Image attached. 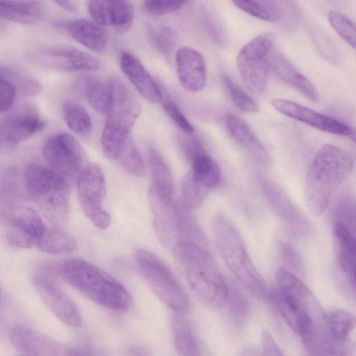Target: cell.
<instances>
[{"label":"cell","instance_id":"1","mask_svg":"<svg viewBox=\"0 0 356 356\" xmlns=\"http://www.w3.org/2000/svg\"><path fill=\"white\" fill-rule=\"evenodd\" d=\"M278 288L269 293L279 314L306 344L326 331L325 314L310 289L285 268L276 271Z\"/></svg>","mask_w":356,"mask_h":356},{"label":"cell","instance_id":"2","mask_svg":"<svg viewBox=\"0 0 356 356\" xmlns=\"http://www.w3.org/2000/svg\"><path fill=\"white\" fill-rule=\"evenodd\" d=\"M351 155L332 144L322 146L314 156L305 183V200L311 213L318 216L327 209L334 192L350 175Z\"/></svg>","mask_w":356,"mask_h":356},{"label":"cell","instance_id":"3","mask_svg":"<svg viewBox=\"0 0 356 356\" xmlns=\"http://www.w3.org/2000/svg\"><path fill=\"white\" fill-rule=\"evenodd\" d=\"M194 294L213 309L227 303L229 287L207 250L192 243H179L172 251Z\"/></svg>","mask_w":356,"mask_h":356},{"label":"cell","instance_id":"4","mask_svg":"<svg viewBox=\"0 0 356 356\" xmlns=\"http://www.w3.org/2000/svg\"><path fill=\"white\" fill-rule=\"evenodd\" d=\"M55 270L68 285L103 307L120 311L131 306L130 294L120 282L81 258L63 259Z\"/></svg>","mask_w":356,"mask_h":356},{"label":"cell","instance_id":"5","mask_svg":"<svg viewBox=\"0 0 356 356\" xmlns=\"http://www.w3.org/2000/svg\"><path fill=\"white\" fill-rule=\"evenodd\" d=\"M24 183L29 197L51 226L64 229L70 219V184L49 168L26 166Z\"/></svg>","mask_w":356,"mask_h":356},{"label":"cell","instance_id":"6","mask_svg":"<svg viewBox=\"0 0 356 356\" xmlns=\"http://www.w3.org/2000/svg\"><path fill=\"white\" fill-rule=\"evenodd\" d=\"M212 231L218 252L236 280L254 296H269L266 282L252 262L243 241L232 223L223 216H216Z\"/></svg>","mask_w":356,"mask_h":356},{"label":"cell","instance_id":"7","mask_svg":"<svg viewBox=\"0 0 356 356\" xmlns=\"http://www.w3.org/2000/svg\"><path fill=\"white\" fill-rule=\"evenodd\" d=\"M148 199L153 213L155 232L163 246L172 251L180 243L197 240L201 229L191 210L181 202L164 204L150 188Z\"/></svg>","mask_w":356,"mask_h":356},{"label":"cell","instance_id":"8","mask_svg":"<svg viewBox=\"0 0 356 356\" xmlns=\"http://www.w3.org/2000/svg\"><path fill=\"white\" fill-rule=\"evenodd\" d=\"M136 261L143 277L161 301L176 313L184 314L189 310L187 293L161 259L145 249H138Z\"/></svg>","mask_w":356,"mask_h":356},{"label":"cell","instance_id":"9","mask_svg":"<svg viewBox=\"0 0 356 356\" xmlns=\"http://www.w3.org/2000/svg\"><path fill=\"white\" fill-rule=\"evenodd\" d=\"M42 152L49 168L70 184L76 181L88 164L81 144L68 133H57L48 137L43 143Z\"/></svg>","mask_w":356,"mask_h":356},{"label":"cell","instance_id":"10","mask_svg":"<svg viewBox=\"0 0 356 356\" xmlns=\"http://www.w3.org/2000/svg\"><path fill=\"white\" fill-rule=\"evenodd\" d=\"M0 216L8 225L7 240L16 248L36 245L46 228L39 213L21 200L0 202Z\"/></svg>","mask_w":356,"mask_h":356},{"label":"cell","instance_id":"11","mask_svg":"<svg viewBox=\"0 0 356 356\" xmlns=\"http://www.w3.org/2000/svg\"><path fill=\"white\" fill-rule=\"evenodd\" d=\"M275 41L273 32L262 33L246 43L236 57L238 70L248 88L261 92L269 72L268 57Z\"/></svg>","mask_w":356,"mask_h":356},{"label":"cell","instance_id":"12","mask_svg":"<svg viewBox=\"0 0 356 356\" xmlns=\"http://www.w3.org/2000/svg\"><path fill=\"white\" fill-rule=\"evenodd\" d=\"M75 181L79 203L86 216L99 229H107L111 223V216L103 208L106 180L102 168L96 163H88Z\"/></svg>","mask_w":356,"mask_h":356},{"label":"cell","instance_id":"13","mask_svg":"<svg viewBox=\"0 0 356 356\" xmlns=\"http://www.w3.org/2000/svg\"><path fill=\"white\" fill-rule=\"evenodd\" d=\"M38 65L63 72L95 71L99 60L79 49L63 45L48 46L35 49L31 54Z\"/></svg>","mask_w":356,"mask_h":356},{"label":"cell","instance_id":"14","mask_svg":"<svg viewBox=\"0 0 356 356\" xmlns=\"http://www.w3.org/2000/svg\"><path fill=\"white\" fill-rule=\"evenodd\" d=\"M112 101L105 126L129 134L141 111L137 97L118 77L109 80Z\"/></svg>","mask_w":356,"mask_h":356},{"label":"cell","instance_id":"15","mask_svg":"<svg viewBox=\"0 0 356 356\" xmlns=\"http://www.w3.org/2000/svg\"><path fill=\"white\" fill-rule=\"evenodd\" d=\"M44 127V120L33 109L24 108L11 114L0 122V152L13 151Z\"/></svg>","mask_w":356,"mask_h":356},{"label":"cell","instance_id":"16","mask_svg":"<svg viewBox=\"0 0 356 356\" xmlns=\"http://www.w3.org/2000/svg\"><path fill=\"white\" fill-rule=\"evenodd\" d=\"M33 285L45 305L61 321L74 327L81 325L76 305L49 275H35Z\"/></svg>","mask_w":356,"mask_h":356},{"label":"cell","instance_id":"17","mask_svg":"<svg viewBox=\"0 0 356 356\" xmlns=\"http://www.w3.org/2000/svg\"><path fill=\"white\" fill-rule=\"evenodd\" d=\"M271 104L280 113L316 129L332 134L354 137L353 131L348 124L296 102L275 98L271 100Z\"/></svg>","mask_w":356,"mask_h":356},{"label":"cell","instance_id":"18","mask_svg":"<svg viewBox=\"0 0 356 356\" xmlns=\"http://www.w3.org/2000/svg\"><path fill=\"white\" fill-rule=\"evenodd\" d=\"M88 8L96 24L111 26L119 33L127 32L134 19V6L127 1H89Z\"/></svg>","mask_w":356,"mask_h":356},{"label":"cell","instance_id":"19","mask_svg":"<svg viewBox=\"0 0 356 356\" xmlns=\"http://www.w3.org/2000/svg\"><path fill=\"white\" fill-rule=\"evenodd\" d=\"M178 79L183 88L192 92L202 90L207 84V67L202 55L191 47L179 49L175 57Z\"/></svg>","mask_w":356,"mask_h":356},{"label":"cell","instance_id":"20","mask_svg":"<svg viewBox=\"0 0 356 356\" xmlns=\"http://www.w3.org/2000/svg\"><path fill=\"white\" fill-rule=\"evenodd\" d=\"M268 65L269 72H273L276 76L305 97L314 102L319 100L318 92L312 82L302 74L284 56L277 51L270 52L268 57Z\"/></svg>","mask_w":356,"mask_h":356},{"label":"cell","instance_id":"21","mask_svg":"<svg viewBox=\"0 0 356 356\" xmlns=\"http://www.w3.org/2000/svg\"><path fill=\"white\" fill-rule=\"evenodd\" d=\"M120 64L123 73L146 100L156 103L162 99L159 86L137 58L129 53H124Z\"/></svg>","mask_w":356,"mask_h":356},{"label":"cell","instance_id":"22","mask_svg":"<svg viewBox=\"0 0 356 356\" xmlns=\"http://www.w3.org/2000/svg\"><path fill=\"white\" fill-rule=\"evenodd\" d=\"M334 234L339 267L353 289L355 286V238L354 229L335 221Z\"/></svg>","mask_w":356,"mask_h":356},{"label":"cell","instance_id":"23","mask_svg":"<svg viewBox=\"0 0 356 356\" xmlns=\"http://www.w3.org/2000/svg\"><path fill=\"white\" fill-rule=\"evenodd\" d=\"M13 346L24 354L33 356H54L55 341L35 330L22 325L15 327L10 334Z\"/></svg>","mask_w":356,"mask_h":356},{"label":"cell","instance_id":"24","mask_svg":"<svg viewBox=\"0 0 356 356\" xmlns=\"http://www.w3.org/2000/svg\"><path fill=\"white\" fill-rule=\"evenodd\" d=\"M228 131L235 142L264 165L270 160L266 149L250 127L238 116L229 113L225 118Z\"/></svg>","mask_w":356,"mask_h":356},{"label":"cell","instance_id":"25","mask_svg":"<svg viewBox=\"0 0 356 356\" xmlns=\"http://www.w3.org/2000/svg\"><path fill=\"white\" fill-rule=\"evenodd\" d=\"M74 88L96 113L106 116L108 114L112 101L109 81L104 82L91 76L83 75L76 79Z\"/></svg>","mask_w":356,"mask_h":356},{"label":"cell","instance_id":"26","mask_svg":"<svg viewBox=\"0 0 356 356\" xmlns=\"http://www.w3.org/2000/svg\"><path fill=\"white\" fill-rule=\"evenodd\" d=\"M147 160L152 177L149 187L164 204L174 202V183L170 168L163 157L153 147L148 148Z\"/></svg>","mask_w":356,"mask_h":356},{"label":"cell","instance_id":"27","mask_svg":"<svg viewBox=\"0 0 356 356\" xmlns=\"http://www.w3.org/2000/svg\"><path fill=\"white\" fill-rule=\"evenodd\" d=\"M64 26L69 34L86 47L99 54L106 51L107 35L97 24L85 19H76L67 22Z\"/></svg>","mask_w":356,"mask_h":356},{"label":"cell","instance_id":"28","mask_svg":"<svg viewBox=\"0 0 356 356\" xmlns=\"http://www.w3.org/2000/svg\"><path fill=\"white\" fill-rule=\"evenodd\" d=\"M44 7L35 1H0V17L21 24H33L44 17Z\"/></svg>","mask_w":356,"mask_h":356},{"label":"cell","instance_id":"29","mask_svg":"<svg viewBox=\"0 0 356 356\" xmlns=\"http://www.w3.org/2000/svg\"><path fill=\"white\" fill-rule=\"evenodd\" d=\"M171 325L174 345L179 355L202 356L192 327L184 314L174 312Z\"/></svg>","mask_w":356,"mask_h":356},{"label":"cell","instance_id":"30","mask_svg":"<svg viewBox=\"0 0 356 356\" xmlns=\"http://www.w3.org/2000/svg\"><path fill=\"white\" fill-rule=\"evenodd\" d=\"M36 246L42 251L51 254H67L76 248L74 239L63 229L47 227Z\"/></svg>","mask_w":356,"mask_h":356},{"label":"cell","instance_id":"31","mask_svg":"<svg viewBox=\"0 0 356 356\" xmlns=\"http://www.w3.org/2000/svg\"><path fill=\"white\" fill-rule=\"evenodd\" d=\"M0 74L4 76L20 95L33 97L40 93V82L28 72L15 67H0Z\"/></svg>","mask_w":356,"mask_h":356},{"label":"cell","instance_id":"32","mask_svg":"<svg viewBox=\"0 0 356 356\" xmlns=\"http://www.w3.org/2000/svg\"><path fill=\"white\" fill-rule=\"evenodd\" d=\"M192 177L209 190L220 181V172L216 162L207 153L203 154L191 163Z\"/></svg>","mask_w":356,"mask_h":356},{"label":"cell","instance_id":"33","mask_svg":"<svg viewBox=\"0 0 356 356\" xmlns=\"http://www.w3.org/2000/svg\"><path fill=\"white\" fill-rule=\"evenodd\" d=\"M62 114L67 127L74 133L86 136L92 129L87 111L78 102L66 101L62 105Z\"/></svg>","mask_w":356,"mask_h":356},{"label":"cell","instance_id":"34","mask_svg":"<svg viewBox=\"0 0 356 356\" xmlns=\"http://www.w3.org/2000/svg\"><path fill=\"white\" fill-rule=\"evenodd\" d=\"M325 324L328 334L336 340L347 339L354 330L355 316L343 309H333L325 314Z\"/></svg>","mask_w":356,"mask_h":356},{"label":"cell","instance_id":"35","mask_svg":"<svg viewBox=\"0 0 356 356\" xmlns=\"http://www.w3.org/2000/svg\"><path fill=\"white\" fill-rule=\"evenodd\" d=\"M181 202L189 210L196 209L204 201L209 191L197 181L188 172L181 181Z\"/></svg>","mask_w":356,"mask_h":356},{"label":"cell","instance_id":"36","mask_svg":"<svg viewBox=\"0 0 356 356\" xmlns=\"http://www.w3.org/2000/svg\"><path fill=\"white\" fill-rule=\"evenodd\" d=\"M222 82L229 97L240 110L250 113L259 111V107L254 99L229 76L222 75Z\"/></svg>","mask_w":356,"mask_h":356},{"label":"cell","instance_id":"37","mask_svg":"<svg viewBox=\"0 0 356 356\" xmlns=\"http://www.w3.org/2000/svg\"><path fill=\"white\" fill-rule=\"evenodd\" d=\"M233 3L246 13L265 21H276L279 17L273 1H234Z\"/></svg>","mask_w":356,"mask_h":356},{"label":"cell","instance_id":"38","mask_svg":"<svg viewBox=\"0 0 356 356\" xmlns=\"http://www.w3.org/2000/svg\"><path fill=\"white\" fill-rule=\"evenodd\" d=\"M328 20L337 33L353 49H355V26L346 15L336 10L328 13Z\"/></svg>","mask_w":356,"mask_h":356},{"label":"cell","instance_id":"39","mask_svg":"<svg viewBox=\"0 0 356 356\" xmlns=\"http://www.w3.org/2000/svg\"><path fill=\"white\" fill-rule=\"evenodd\" d=\"M117 161L134 176L143 177L145 173L144 162L131 140L129 141Z\"/></svg>","mask_w":356,"mask_h":356},{"label":"cell","instance_id":"40","mask_svg":"<svg viewBox=\"0 0 356 356\" xmlns=\"http://www.w3.org/2000/svg\"><path fill=\"white\" fill-rule=\"evenodd\" d=\"M163 107L168 116L185 134L187 135L193 134V127L174 101L165 99L163 103Z\"/></svg>","mask_w":356,"mask_h":356},{"label":"cell","instance_id":"41","mask_svg":"<svg viewBox=\"0 0 356 356\" xmlns=\"http://www.w3.org/2000/svg\"><path fill=\"white\" fill-rule=\"evenodd\" d=\"M177 35L176 32L169 26H163L156 36V44L159 51L165 56H168L176 47Z\"/></svg>","mask_w":356,"mask_h":356},{"label":"cell","instance_id":"42","mask_svg":"<svg viewBox=\"0 0 356 356\" xmlns=\"http://www.w3.org/2000/svg\"><path fill=\"white\" fill-rule=\"evenodd\" d=\"M204 17L207 29L211 36L216 43L223 45L226 42V33L216 13L211 10H206Z\"/></svg>","mask_w":356,"mask_h":356},{"label":"cell","instance_id":"43","mask_svg":"<svg viewBox=\"0 0 356 356\" xmlns=\"http://www.w3.org/2000/svg\"><path fill=\"white\" fill-rule=\"evenodd\" d=\"M186 3L184 1H145V9L154 15H165L179 10Z\"/></svg>","mask_w":356,"mask_h":356},{"label":"cell","instance_id":"44","mask_svg":"<svg viewBox=\"0 0 356 356\" xmlns=\"http://www.w3.org/2000/svg\"><path fill=\"white\" fill-rule=\"evenodd\" d=\"M17 94L13 86L0 74V113L8 111L13 107Z\"/></svg>","mask_w":356,"mask_h":356},{"label":"cell","instance_id":"45","mask_svg":"<svg viewBox=\"0 0 356 356\" xmlns=\"http://www.w3.org/2000/svg\"><path fill=\"white\" fill-rule=\"evenodd\" d=\"M182 152L190 163L196 157L207 153L201 143L194 137H184L181 138Z\"/></svg>","mask_w":356,"mask_h":356},{"label":"cell","instance_id":"46","mask_svg":"<svg viewBox=\"0 0 356 356\" xmlns=\"http://www.w3.org/2000/svg\"><path fill=\"white\" fill-rule=\"evenodd\" d=\"M261 341L263 356H286L269 332L263 331Z\"/></svg>","mask_w":356,"mask_h":356},{"label":"cell","instance_id":"47","mask_svg":"<svg viewBox=\"0 0 356 356\" xmlns=\"http://www.w3.org/2000/svg\"><path fill=\"white\" fill-rule=\"evenodd\" d=\"M228 299H230V306L233 312L239 315L245 312L247 306L245 300L237 289H229Z\"/></svg>","mask_w":356,"mask_h":356},{"label":"cell","instance_id":"48","mask_svg":"<svg viewBox=\"0 0 356 356\" xmlns=\"http://www.w3.org/2000/svg\"><path fill=\"white\" fill-rule=\"evenodd\" d=\"M127 356H150L149 353L140 346H131L127 350Z\"/></svg>","mask_w":356,"mask_h":356},{"label":"cell","instance_id":"49","mask_svg":"<svg viewBox=\"0 0 356 356\" xmlns=\"http://www.w3.org/2000/svg\"><path fill=\"white\" fill-rule=\"evenodd\" d=\"M57 5H58L63 9L67 10L69 12H75L77 10V5L75 2L71 1H56Z\"/></svg>","mask_w":356,"mask_h":356},{"label":"cell","instance_id":"50","mask_svg":"<svg viewBox=\"0 0 356 356\" xmlns=\"http://www.w3.org/2000/svg\"><path fill=\"white\" fill-rule=\"evenodd\" d=\"M66 356H90V354L81 350H72Z\"/></svg>","mask_w":356,"mask_h":356},{"label":"cell","instance_id":"51","mask_svg":"<svg viewBox=\"0 0 356 356\" xmlns=\"http://www.w3.org/2000/svg\"><path fill=\"white\" fill-rule=\"evenodd\" d=\"M243 356H259L257 353H255L254 350H248L245 351Z\"/></svg>","mask_w":356,"mask_h":356},{"label":"cell","instance_id":"52","mask_svg":"<svg viewBox=\"0 0 356 356\" xmlns=\"http://www.w3.org/2000/svg\"><path fill=\"white\" fill-rule=\"evenodd\" d=\"M90 356H108L104 353H94V354H90Z\"/></svg>","mask_w":356,"mask_h":356},{"label":"cell","instance_id":"53","mask_svg":"<svg viewBox=\"0 0 356 356\" xmlns=\"http://www.w3.org/2000/svg\"><path fill=\"white\" fill-rule=\"evenodd\" d=\"M15 356H33V355H26V354H22V355H15Z\"/></svg>","mask_w":356,"mask_h":356},{"label":"cell","instance_id":"54","mask_svg":"<svg viewBox=\"0 0 356 356\" xmlns=\"http://www.w3.org/2000/svg\"><path fill=\"white\" fill-rule=\"evenodd\" d=\"M0 298H1V288H0Z\"/></svg>","mask_w":356,"mask_h":356}]
</instances>
